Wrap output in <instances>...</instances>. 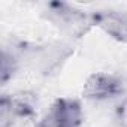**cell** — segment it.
Masks as SVG:
<instances>
[{"mask_svg": "<svg viewBox=\"0 0 127 127\" xmlns=\"http://www.w3.org/2000/svg\"><path fill=\"white\" fill-rule=\"evenodd\" d=\"M82 108L76 99L60 97L57 99L36 127H81Z\"/></svg>", "mask_w": 127, "mask_h": 127, "instance_id": "1", "label": "cell"}, {"mask_svg": "<svg viewBox=\"0 0 127 127\" xmlns=\"http://www.w3.org/2000/svg\"><path fill=\"white\" fill-rule=\"evenodd\" d=\"M117 118L123 127H127V99L117 108Z\"/></svg>", "mask_w": 127, "mask_h": 127, "instance_id": "7", "label": "cell"}, {"mask_svg": "<svg viewBox=\"0 0 127 127\" xmlns=\"http://www.w3.org/2000/svg\"><path fill=\"white\" fill-rule=\"evenodd\" d=\"M37 99L30 91L3 94L0 99V127L12 126L15 118H30L34 115Z\"/></svg>", "mask_w": 127, "mask_h": 127, "instance_id": "2", "label": "cell"}, {"mask_svg": "<svg viewBox=\"0 0 127 127\" xmlns=\"http://www.w3.org/2000/svg\"><path fill=\"white\" fill-rule=\"evenodd\" d=\"M93 26L102 29L108 36L118 42H127V12L121 11H96L91 14Z\"/></svg>", "mask_w": 127, "mask_h": 127, "instance_id": "5", "label": "cell"}, {"mask_svg": "<svg viewBox=\"0 0 127 127\" xmlns=\"http://www.w3.org/2000/svg\"><path fill=\"white\" fill-rule=\"evenodd\" d=\"M17 70V63H15V58L8 54L6 51H3L2 54V67H0V82L3 85L14 76Z\"/></svg>", "mask_w": 127, "mask_h": 127, "instance_id": "6", "label": "cell"}, {"mask_svg": "<svg viewBox=\"0 0 127 127\" xmlns=\"http://www.w3.org/2000/svg\"><path fill=\"white\" fill-rule=\"evenodd\" d=\"M49 17L54 23L61 24L64 29H69L72 33L81 34L85 33L87 27L93 26L91 23V14L87 15L79 9H75L73 6L64 3V2H51L48 3Z\"/></svg>", "mask_w": 127, "mask_h": 127, "instance_id": "4", "label": "cell"}, {"mask_svg": "<svg viewBox=\"0 0 127 127\" xmlns=\"http://www.w3.org/2000/svg\"><path fill=\"white\" fill-rule=\"evenodd\" d=\"M123 93H124L123 79L117 75L105 72H97L90 75L82 88V96L85 99H93V100H106L117 97Z\"/></svg>", "mask_w": 127, "mask_h": 127, "instance_id": "3", "label": "cell"}]
</instances>
